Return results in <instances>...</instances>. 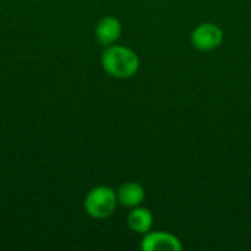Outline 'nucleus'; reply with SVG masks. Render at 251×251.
Returning a JSON list of instances; mask_svg holds the SVG:
<instances>
[{"label": "nucleus", "mask_w": 251, "mask_h": 251, "mask_svg": "<svg viewBox=\"0 0 251 251\" xmlns=\"http://www.w3.org/2000/svg\"><path fill=\"white\" fill-rule=\"evenodd\" d=\"M224 41L222 29L215 24H201L191 34V43L197 50L210 51L219 47Z\"/></svg>", "instance_id": "7ed1b4c3"}, {"label": "nucleus", "mask_w": 251, "mask_h": 251, "mask_svg": "<svg viewBox=\"0 0 251 251\" xmlns=\"http://www.w3.org/2000/svg\"><path fill=\"white\" fill-rule=\"evenodd\" d=\"M118 203V196L112 188L99 185L87 193L84 209L93 219H107L116 210Z\"/></svg>", "instance_id": "f03ea898"}, {"label": "nucleus", "mask_w": 251, "mask_h": 251, "mask_svg": "<svg viewBox=\"0 0 251 251\" xmlns=\"http://www.w3.org/2000/svg\"><path fill=\"white\" fill-rule=\"evenodd\" d=\"M118 201L125 206V207H137L140 206L144 199H146V191L143 188V185L137 184V182H125L124 185L119 187L118 193Z\"/></svg>", "instance_id": "423d86ee"}, {"label": "nucleus", "mask_w": 251, "mask_h": 251, "mask_svg": "<svg viewBox=\"0 0 251 251\" xmlns=\"http://www.w3.org/2000/svg\"><path fill=\"white\" fill-rule=\"evenodd\" d=\"M101 66L110 76L128 79L138 72L140 59L129 47L112 44L101 54Z\"/></svg>", "instance_id": "f257e3e1"}, {"label": "nucleus", "mask_w": 251, "mask_h": 251, "mask_svg": "<svg viewBox=\"0 0 251 251\" xmlns=\"http://www.w3.org/2000/svg\"><path fill=\"white\" fill-rule=\"evenodd\" d=\"M122 34V24L115 16H104L96 25V37L100 44L112 46Z\"/></svg>", "instance_id": "39448f33"}, {"label": "nucleus", "mask_w": 251, "mask_h": 251, "mask_svg": "<svg viewBox=\"0 0 251 251\" xmlns=\"http://www.w3.org/2000/svg\"><path fill=\"white\" fill-rule=\"evenodd\" d=\"M143 251H179L182 250L181 241L169 232H147L141 240Z\"/></svg>", "instance_id": "20e7f679"}, {"label": "nucleus", "mask_w": 251, "mask_h": 251, "mask_svg": "<svg viewBox=\"0 0 251 251\" xmlns=\"http://www.w3.org/2000/svg\"><path fill=\"white\" fill-rule=\"evenodd\" d=\"M153 225V215L146 207H132L128 215V226L137 234H147Z\"/></svg>", "instance_id": "0eeeda50"}]
</instances>
